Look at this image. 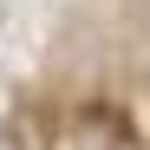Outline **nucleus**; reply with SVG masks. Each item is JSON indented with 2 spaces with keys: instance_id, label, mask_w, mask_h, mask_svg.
<instances>
[{
  "instance_id": "1",
  "label": "nucleus",
  "mask_w": 150,
  "mask_h": 150,
  "mask_svg": "<svg viewBox=\"0 0 150 150\" xmlns=\"http://www.w3.org/2000/svg\"><path fill=\"white\" fill-rule=\"evenodd\" d=\"M72 144L79 150H144V137L131 131V117H124L117 105H85L79 111V124H72Z\"/></svg>"
},
{
  "instance_id": "2",
  "label": "nucleus",
  "mask_w": 150,
  "mask_h": 150,
  "mask_svg": "<svg viewBox=\"0 0 150 150\" xmlns=\"http://www.w3.org/2000/svg\"><path fill=\"white\" fill-rule=\"evenodd\" d=\"M0 150H52V111L39 98H20L0 117Z\"/></svg>"
}]
</instances>
